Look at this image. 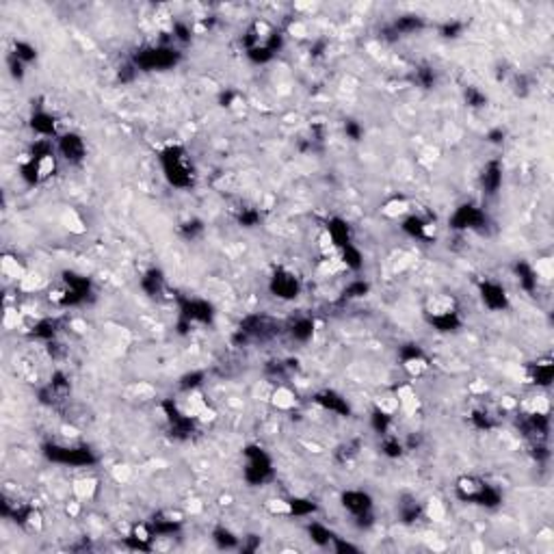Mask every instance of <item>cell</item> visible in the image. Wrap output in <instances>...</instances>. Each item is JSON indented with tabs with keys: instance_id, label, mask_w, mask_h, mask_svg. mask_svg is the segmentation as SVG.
<instances>
[{
	"instance_id": "9",
	"label": "cell",
	"mask_w": 554,
	"mask_h": 554,
	"mask_svg": "<svg viewBox=\"0 0 554 554\" xmlns=\"http://www.w3.org/2000/svg\"><path fill=\"white\" fill-rule=\"evenodd\" d=\"M3 271H5L7 275H11V277H15V280H20V277L24 275V271H22V266L18 264V260H13V258H9V256H7V258L3 260Z\"/></svg>"
},
{
	"instance_id": "11",
	"label": "cell",
	"mask_w": 554,
	"mask_h": 554,
	"mask_svg": "<svg viewBox=\"0 0 554 554\" xmlns=\"http://www.w3.org/2000/svg\"><path fill=\"white\" fill-rule=\"evenodd\" d=\"M15 56H18L20 61H30V59H35V50L26 44H18L15 46Z\"/></svg>"
},
{
	"instance_id": "10",
	"label": "cell",
	"mask_w": 554,
	"mask_h": 554,
	"mask_svg": "<svg viewBox=\"0 0 554 554\" xmlns=\"http://www.w3.org/2000/svg\"><path fill=\"white\" fill-rule=\"evenodd\" d=\"M405 210H407V203L403 199H394V201H390L388 206L384 208V213L388 217H398V215H403Z\"/></svg>"
},
{
	"instance_id": "8",
	"label": "cell",
	"mask_w": 554,
	"mask_h": 554,
	"mask_svg": "<svg viewBox=\"0 0 554 554\" xmlns=\"http://www.w3.org/2000/svg\"><path fill=\"white\" fill-rule=\"evenodd\" d=\"M344 504L349 509H353V511H364L366 507H368V496H364L360 492H355V494H347L344 496Z\"/></svg>"
},
{
	"instance_id": "13",
	"label": "cell",
	"mask_w": 554,
	"mask_h": 554,
	"mask_svg": "<svg viewBox=\"0 0 554 554\" xmlns=\"http://www.w3.org/2000/svg\"><path fill=\"white\" fill-rule=\"evenodd\" d=\"M312 336V323L309 321H301L297 325V329H295V338H301V340H305Z\"/></svg>"
},
{
	"instance_id": "6",
	"label": "cell",
	"mask_w": 554,
	"mask_h": 554,
	"mask_svg": "<svg viewBox=\"0 0 554 554\" xmlns=\"http://www.w3.org/2000/svg\"><path fill=\"white\" fill-rule=\"evenodd\" d=\"M32 128L42 134H52L54 132V119L46 113H39V115L32 117Z\"/></svg>"
},
{
	"instance_id": "5",
	"label": "cell",
	"mask_w": 554,
	"mask_h": 554,
	"mask_svg": "<svg viewBox=\"0 0 554 554\" xmlns=\"http://www.w3.org/2000/svg\"><path fill=\"white\" fill-rule=\"evenodd\" d=\"M273 403L280 407V409H290V407L295 405V394H292L288 388H277L273 392Z\"/></svg>"
},
{
	"instance_id": "12",
	"label": "cell",
	"mask_w": 554,
	"mask_h": 554,
	"mask_svg": "<svg viewBox=\"0 0 554 554\" xmlns=\"http://www.w3.org/2000/svg\"><path fill=\"white\" fill-rule=\"evenodd\" d=\"M427 515L431 517V520H435V522H439V520H444V507L442 504H439L437 500H433L427 507Z\"/></svg>"
},
{
	"instance_id": "2",
	"label": "cell",
	"mask_w": 554,
	"mask_h": 554,
	"mask_svg": "<svg viewBox=\"0 0 554 554\" xmlns=\"http://www.w3.org/2000/svg\"><path fill=\"white\" fill-rule=\"evenodd\" d=\"M61 152L65 154V158L78 160L85 154V145H83V141H80L76 134H65L61 138Z\"/></svg>"
},
{
	"instance_id": "16",
	"label": "cell",
	"mask_w": 554,
	"mask_h": 554,
	"mask_svg": "<svg viewBox=\"0 0 554 554\" xmlns=\"http://www.w3.org/2000/svg\"><path fill=\"white\" fill-rule=\"evenodd\" d=\"M134 535H136V539H141V541H145V539H150V533L145 531L143 526H136L134 528Z\"/></svg>"
},
{
	"instance_id": "7",
	"label": "cell",
	"mask_w": 554,
	"mask_h": 554,
	"mask_svg": "<svg viewBox=\"0 0 554 554\" xmlns=\"http://www.w3.org/2000/svg\"><path fill=\"white\" fill-rule=\"evenodd\" d=\"M483 297L492 307H502L504 305V292L498 286H485L483 288Z\"/></svg>"
},
{
	"instance_id": "14",
	"label": "cell",
	"mask_w": 554,
	"mask_h": 554,
	"mask_svg": "<svg viewBox=\"0 0 554 554\" xmlns=\"http://www.w3.org/2000/svg\"><path fill=\"white\" fill-rule=\"evenodd\" d=\"M537 273H541L543 277H550L552 275V266H550V260H543V262L537 264Z\"/></svg>"
},
{
	"instance_id": "3",
	"label": "cell",
	"mask_w": 554,
	"mask_h": 554,
	"mask_svg": "<svg viewBox=\"0 0 554 554\" xmlns=\"http://www.w3.org/2000/svg\"><path fill=\"white\" fill-rule=\"evenodd\" d=\"M273 288L280 297H295L297 295V280L290 275H280V277H275Z\"/></svg>"
},
{
	"instance_id": "1",
	"label": "cell",
	"mask_w": 554,
	"mask_h": 554,
	"mask_svg": "<svg viewBox=\"0 0 554 554\" xmlns=\"http://www.w3.org/2000/svg\"><path fill=\"white\" fill-rule=\"evenodd\" d=\"M176 59V54L171 50H150L145 52V56H141V65L145 67H165V65H171Z\"/></svg>"
},
{
	"instance_id": "15",
	"label": "cell",
	"mask_w": 554,
	"mask_h": 554,
	"mask_svg": "<svg viewBox=\"0 0 554 554\" xmlns=\"http://www.w3.org/2000/svg\"><path fill=\"white\" fill-rule=\"evenodd\" d=\"M113 474H115L117 480H126V478L130 476V470H128L126 466H119V468H115V472H113Z\"/></svg>"
},
{
	"instance_id": "17",
	"label": "cell",
	"mask_w": 554,
	"mask_h": 554,
	"mask_svg": "<svg viewBox=\"0 0 554 554\" xmlns=\"http://www.w3.org/2000/svg\"><path fill=\"white\" fill-rule=\"evenodd\" d=\"M67 513H70V515H76V513H78V502H72L70 507H67Z\"/></svg>"
},
{
	"instance_id": "4",
	"label": "cell",
	"mask_w": 554,
	"mask_h": 554,
	"mask_svg": "<svg viewBox=\"0 0 554 554\" xmlns=\"http://www.w3.org/2000/svg\"><path fill=\"white\" fill-rule=\"evenodd\" d=\"M95 492V480L93 478H80L74 483V494L78 500H89Z\"/></svg>"
}]
</instances>
